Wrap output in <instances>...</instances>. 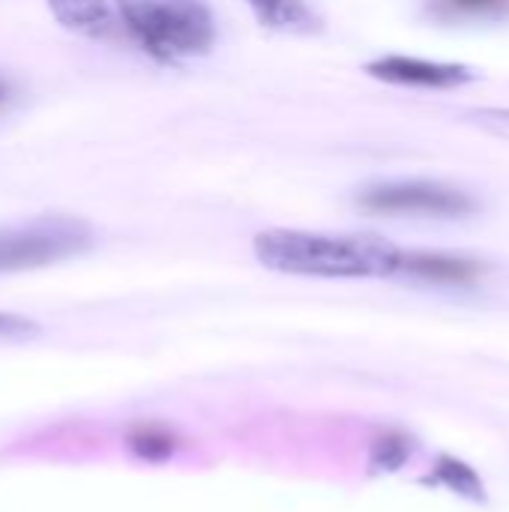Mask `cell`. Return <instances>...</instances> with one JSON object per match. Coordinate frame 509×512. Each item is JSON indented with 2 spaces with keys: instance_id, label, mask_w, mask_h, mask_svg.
Masks as SVG:
<instances>
[{
  "instance_id": "obj_1",
  "label": "cell",
  "mask_w": 509,
  "mask_h": 512,
  "mask_svg": "<svg viewBox=\"0 0 509 512\" xmlns=\"http://www.w3.org/2000/svg\"><path fill=\"white\" fill-rule=\"evenodd\" d=\"M255 255L264 267L288 276L318 279H372L396 276L402 249L363 234H312V231H261L255 237Z\"/></svg>"
},
{
  "instance_id": "obj_2",
  "label": "cell",
  "mask_w": 509,
  "mask_h": 512,
  "mask_svg": "<svg viewBox=\"0 0 509 512\" xmlns=\"http://www.w3.org/2000/svg\"><path fill=\"white\" fill-rule=\"evenodd\" d=\"M129 33L156 60L207 54L216 24L204 0H117Z\"/></svg>"
},
{
  "instance_id": "obj_3",
  "label": "cell",
  "mask_w": 509,
  "mask_h": 512,
  "mask_svg": "<svg viewBox=\"0 0 509 512\" xmlns=\"http://www.w3.org/2000/svg\"><path fill=\"white\" fill-rule=\"evenodd\" d=\"M93 240L87 222L72 216H39L24 225L0 228V273L36 270L81 255Z\"/></svg>"
},
{
  "instance_id": "obj_4",
  "label": "cell",
  "mask_w": 509,
  "mask_h": 512,
  "mask_svg": "<svg viewBox=\"0 0 509 512\" xmlns=\"http://www.w3.org/2000/svg\"><path fill=\"white\" fill-rule=\"evenodd\" d=\"M357 204L381 216H438V219H456L477 210V201L468 192L435 180L375 183L360 192Z\"/></svg>"
},
{
  "instance_id": "obj_5",
  "label": "cell",
  "mask_w": 509,
  "mask_h": 512,
  "mask_svg": "<svg viewBox=\"0 0 509 512\" xmlns=\"http://www.w3.org/2000/svg\"><path fill=\"white\" fill-rule=\"evenodd\" d=\"M366 72L387 84L426 87V90H450L474 78V72L462 63H435V60H420V57H405V54L378 57L366 66Z\"/></svg>"
},
{
  "instance_id": "obj_6",
  "label": "cell",
  "mask_w": 509,
  "mask_h": 512,
  "mask_svg": "<svg viewBox=\"0 0 509 512\" xmlns=\"http://www.w3.org/2000/svg\"><path fill=\"white\" fill-rule=\"evenodd\" d=\"M396 276H411L423 282L438 285H468L480 276V264L459 258V255H441V252H405L399 255Z\"/></svg>"
},
{
  "instance_id": "obj_7",
  "label": "cell",
  "mask_w": 509,
  "mask_h": 512,
  "mask_svg": "<svg viewBox=\"0 0 509 512\" xmlns=\"http://www.w3.org/2000/svg\"><path fill=\"white\" fill-rule=\"evenodd\" d=\"M54 18L84 36H105L111 27L108 0H48Z\"/></svg>"
},
{
  "instance_id": "obj_8",
  "label": "cell",
  "mask_w": 509,
  "mask_h": 512,
  "mask_svg": "<svg viewBox=\"0 0 509 512\" xmlns=\"http://www.w3.org/2000/svg\"><path fill=\"white\" fill-rule=\"evenodd\" d=\"M255 15L261 18L264 27L273 30H291V33H306L318 27V18L303 0H249Z\"/></svg>"
},
{
  "instance_id": "obj_9",
  "label": "cell",
  "mask_w": 509,
  "mask_h": 512,
  "mask_svg": "<svg viewBox=\"0 0 509 512\" xmlns=\"http://www.w3.org/2000/svg\"><path fill=\"white\" fill-rule=\"evenodd\" d=\"M438 477L450 486V489H456L459 495H465V498H480L483 495V486H480V480H477V474L468 468V465H462V462H456V459H441L438 462Z\"/></svg>"
},
{
  "instance_id": "obj_10",
  "label": "cell",
  "mask_w": 509,
  "mask_h": 512,
  "mask_svg": "<svg viewBox=\"0 0 509 512\" xmlns=\"http://www.w3.org/2000/svg\"><path fill=\"white\" fill-rule=\"evenodd\" d=\"M39 333V327L15 312H0V345H15V342H27Z\"/></svg>"
},
{
  "instance_id": "obj_11",
  "label": "cell",
  "mask_w": 509,
  "mask_h": 512,
  "mask_svg": "<svg viewBox=\"0 0 509 512\" xmlns=\"http://www.w3.org/2000/svg\"><path fill=\"white\" fill-rule=\"evenodd\" d=\"M375 450L384 453V459H378V465H384L387 471L405 465V459H408V453H411V447H408V441H405L402 435H387V438H381V441L375 444Z\"/></svg>"
},
{
  "instance_id": "obj_12",
  "label": "cell",
  "mask_w": 509,
  "mask_h": 512,
  "mask_svg": "<svg viewBox=\"0 0 509 512\" xmlns=\"http://www.w3.org/2000/svg\"><path fill=\"white\" fill-rule=\"evenodd\" d=\"M132 444H135L138 453H144V456H150V459H153V450H156V447H159L162 456H168V453L174 450L171 438H168V435H159L156 429H141V432L132 438Z\"/></svg>"
},
{
  "instance_id": "obj_13",
  "label": "cell",
  "mask_w": 509,
  "mask_h": 512,
  "mask_svg": "<svg viewBox=\"0 0 509 512\" xmlns=\"http://www.w3.org/2000/svg\"><path fill=\"white\" fill-rule=\"evenodd\" d=\"M447 6L456 12H477V9L495 12L498 6H504V0H447Z\"/></svg>"
},
{
  "instance_id": "obj_14",
  "label": "cell",
  "mask_w": 509,
  "mask_h": 512,
  "mask_svg": "<svg viewBox=\"0 0 509 512\" xmlns=\"http://www.w3.org/2000/svg\"><path fill=\"white\" fill-rule=\"evenodd\" d=\"M9 102H12V84L0 75V111H6Z\"/></svg>"
}]
</instances>
